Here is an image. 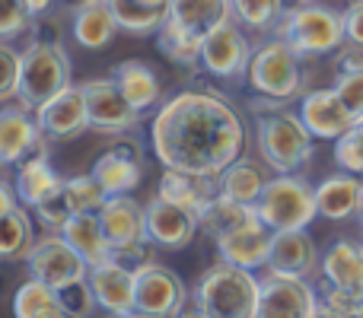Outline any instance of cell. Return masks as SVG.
<instances>
[{
	"instance_id": "obj_16",
	"label": "cell",
	"mask_w": 363,
	"mask_h": 318,
	"mask_svg": "<svg viewBox=\"0 0 363 318\" xmlns=\"http://www.w3.org/2000/svg\"><path fill=\"white\" fill-rule=\"evenodd\" d=\"M89 287L96 293V302H99L102 312L108 315H138L134 312V296H138V277H134V268L125 264L121 258H112V261H102L96 268H89Z\"/></svg>"
},
{
	"instance_id": "obj_10",
	"label": "cell",
	"mask_w": 363,
	"mask_h": 318,
	"mask_svg": "<svg viewBox=\"0 0 363 318\" xmlns=\"http://www.w3.org/2000/svg\"><path fill=\"white\" fill-rule=\"evenodd\" d=\"M26 264H29V277H38V280H45L55 290L70 287V283L89 277L86 258L64 239V232H55V229H48V236L38 239Z\"/></svg>"
},
{
	"instance_id": "obj_40",
	"label": "cell",
	"mask_w": 363,
	"mask_h": 318,
	"mask_svg": "<svg viewBox=\"0 0 363 318\" xmlns=\"http://www.w3.org/2000/svg\"><path fill=\"white\" fill-rule=\"evenodd\" d=\"M0 64H4V74H0V99L4 102L19 99V86H23V55H16L10 45H0Z\"/></svg>"
},
{
	"instance_id": "obj_47",
	"label": "cell",
	"mask_w": 363,
	"mask_h": 318,
	"mask_svg": "<svg viewBox=\"0 0 363 318\" xmlns=\"http://www.w3.org/2000/svg\"><path fill=\"white\" fill-rule=\"evenodd\" d=\"M296 4H315V0H296Z\"/></svg>"
},
{
	"instance_id": "obj_18",
	"label": "cell",
	"mask_w": 363,
	"mask_h": 318,
	"mask_svg": "<svg viewBox=\"0 0 363 318\" xmlns=\"http://www.w3.org/2000/svg\"><path fill=\"white\" fill-rule=\"evenodd\" d=\"M271 242H274V229H271L262 217H252L249 223L223 232V236L217 239V251L223 261L258 271V268H268Z\"/></svg>"
},
{
	"instance_id": "obj_34",
	"label": "cell",
	"mask_w": 363,
	"mask_h": 318,
	"mask_svg": "<svg viewBox=\"0 0 363 318\" xmlns=\"http://www.w3.org/2000/svg\"><path fill=\"white\" fill-rule=\"evenodd\" d=\"M268 181L271 178L264 175L262 166H255L252 159L239 157L223 175H220V194H226V198H233V200H242V204H258V198H262Z\"/></svg>"
},
{
	"instance_id": "obj_11",
	"label": "cell",
	"mask_w": 363,
	"mask_h": 318,
	"mask_svg": "<svg viewBox=\"0 0 363 318\" xmlns=\"http://www.w3.org/2000/svg\"><path fill=\"white\" fill-rule=\"evenodd\" d=\"M108 200L106 188L89 175H77V178H61V185L35 207V217L42 220L45 229L61 232V226L67 223L70 217L86 210H102V204Z\"/></svg>"
},
{
	"instance_id": "obj_28",
	"label": "cell",
	"mask_w": 363,
	"mask_h": 318,
	"mask_svg": "<svg viewBox=\"0 0 363 318\" xmlns=\"http://www.w3.org/2000/svg\"><path fill=\"white\" fill-rule=\"evenodd\" d=\"M70 23H74L70 25V32H74L77 45H80V48H89V51L106 48V45L115 38V32L121 29L108 4H83V6H77V13H74Z\"/></svg>"
},
{
	"instance_id": "obj_21",
	"label": "cell",
	"mask_w": 363,
	"mask_h": 318,
	"mask_svg": "<svg viewBox=\"0 0 363 318\" xmlns=\"http://www.w3.org/2000/svg\"><path fill=\"white\" fill-rule=\"evenodd\" d=\"M48 144L38 127V118L32 108H4L0 112V162L4 166H16L26 157H32L35 150Z\"/></svg>"
},
{
	"instance_id": "obj_1",
	"label": "cell",
	"mask_w": 363,
	"mask_h": 318,
	"mask_svg": "<svg viewBox=\"0 0 363 318\" xmlns=\"http://www.w3.org/2000/svg\"><path fill=\"white\" fill-rule=\"evenodd\" d=\"M150 137L166 169H188L217 181L245 150L242 118L213 89H185L163 102Z\"/></svg>"
},
{
	"instance_id": "obj_36",
	"label": "cell",
	"mask_w": 363,
	"mask_h": 318,
	"mask_svg": "<svg viewBox=\"0 0 363 318\" xmlns=\"http://www.w3.org/2000/svg\"><path fill=\"white\" fill-rule=\"evenodd\" d=\"M252 217H258L255 204H242V200H233V198H226V194H217V198L207 204V210L201 213V229L217 242L223 232L249 223Z\"/></svg>"
},
{
	"instance_id": "obj_2",
	"label": "cell",
	"mask_w": 363,
	"mask_h": 318,
	"mask_svg": "<svg viewBox=\"0 0 363 318\" xmlns=\"http://www.w3.org/2000/svg\"><path fill=\"white\" fill-rule=\"evenodd\" d=\"M191 302L194 312L207 318H258L262 280L255 277V271L220 258L198 277Z\"/></svg>"
},
{
	"instance_id": "obj_22",
	"label": "cell",
	"mask_w": 363,
	"mask_h": 318,
	"mask_svg": "<svg viewBox=\"0 0 363 318\" xmlns=\"http://www.w3.org/2000/svg\"><path fill=\"white\" fill-rule=\"evenodd\" d=\"M157 194L179 207H188L201 217L207 210V204L220 194V181L211 178V175L188 172V169H166L157 185Z\"/></svg>"
},
{
	"instance_id": "obj_46",
	"label": "cell",
	"mask_w": 363,
	"mask_h": 318,
	"mask_svg": "<svg viewBox=\"0 0 363 318\" xmlns=\"http://www.w3.org/2000/svg\"><path fill=\"white\" fill-rule=\"evenodd\" d=\"M83 4H108V0H77V6H83Z\"/></svg>"
},
{
	"instance_id": "obj_23",
	"label": "cell",
	"mask_w": 363,
	"mask_h": 318,
	"mask_svg": "<svg viewBox=\"0 0 363 318\" xmlns=\"http://www.w3.org/2000/svg\"><path fill=\"white\" fill-rule=\"evenodd\" d=\"M140 150L138 144H118L108 153H102L93 162V178L106 188V194H131L140 185Z\"/></svg>"
},
{
	"instance_id": "obj_24",
	"label": "cell",
	"mask_w": 363,
	"mask_h": 318,
	"mask_svg": "<svg viewBox=\"0 0 363 318\" xmlns=\"http://www.w3.org/2000/svg\"><path fill=\"white\" fill-rule=\"evenodd\" d=\"M315 200H319V217L345 223V220L360 217L363 207V181L354 172L332 175L315 188Z\"/></svg>"
},
{
	"instance_id": "obj_39",
	"label": "cell",
	"mask_w": 363,
	"mask_h": 318,
	"mask_svg": "<svg viewBox=\"0 0 363 318\" xmlns=\"http://www.w3.org/2000/svg\"><path fill=\"white\" fill-rule=\"evenodd\" d=\"M335 166L341 172L363 175V118L347 134H341L335 140Z\"/></svg>"
},
{
	"instance_id": "obj_41",
	"label": "cell",
	"mask_w": 363,
	"mask_h": 318,
	"mask_svg": "<svg viewBox=\"0 0 363 318\" xmlns=\"http://www.w3.org/2000/svg\"><path fill=\"white\" fill-rule=\"evenodd\" d=\"M57 293H61L64 309H67V315H70V318H83V315L93 312V309H99L93 287H89V277H86V280L70 283V287H61Z\"/></svg>"
},
{
	"instance_id": "obj_33",
	"label": "cell",
	"mask_w": 363,
	"mask_h": 318,
	"mask_svg": "<svg viewBox=\"0 0 363 318\" xmlns=\"http://www.w3.org/2000/svg\"><path fill=\"white\" fill-rule=\"evenodd\" d=\"M172 19L198 35H207L220 23L233 19V6L230 0H172Z\"/></svg>"
},
{
	"instance_id": "obj_42",
	"label": "cell",
	"mask_w": 363,
	"mask_h": 318,
	"mask_svg": "<svg viewBox=\"0 0 363 318\" xmlns=\"http://www.w3.org/2000/svg\"><path fill=\"white\" fill-rule=\"evenodd\" d=\"M335 89L345 99V106L351 108V115L360 121L363 118V64L351 70H341L338 80H335Z\"/></svg>"
},
{
	"instance_id": "obj_20",
	"label": "cell",
	"mask_w": 363,
	"mask_h": 318,
	"mask_svg": "<svg viewBox=\"0 0 363 318\" xmlns=\"http://www.w3.org/2000/svg\"><path fill=\"white\" fill-rule=\"evenodd\" d=\"M147 229L160 249H185L201 229V217L188 207H179L166 198H153L147 204Z\"/></svg>"
},
{
	"instance_id": "obj_15",
	"label": "cell",
	"mask_w": 363,
	"mask_h": 318,
	"mask_svg": "<svg viewBox=\"0 0 363 318\" xmlns=\"http://www.w3.org/2000/svg\"><path fill=\"white\" fill-rule=\"evenodd\" d=\"M38 127H42L45 140L57 144V140H74L83 131H89V108H86V93L83 86L70 83L57 96H51L45 106L35 108Z\"/></svg>"
},
{
	"instance_id": "obj_3",
	"label": "cell",
	"mask_w": 363,
	"mask_h": 318,
	"mask_svg": "<svg viewBox=\"0 0 363 318\" xmlns=\"http://www.w3.org/2000/svg\"><path fill=\"white\" fill-rule=\"evenodd\" d=\"M274 35L284 38L303 57L332 55V51H338L347 42L345 13L332 10V6H322L319 0L315 4H296L290 10H284Z\"/></svg>"
},
{
	"instance_id": "obj_35",
	"label": "cell",
	"mask_w": 363,
	"mask_h": 318,
	"mask_svg": "<svg viewBox=\"0 0 363 318\" xmlns=\"http://www.w3.org/2000/svg\"><path fill=\"white\" fill-rule=\"evenodd\" d=\"M157 45L172 64H182V67H194L201 64V51H204V35L179 25L176 19H166L157 32Z\"/></svg>"
},
{
	"instance_id": "obj_31",
	"label": "cell",
	"mask_w": 363,
	"mask_h": 318,
	"mask_svg": "<svg viewBox=\"0 0 363 318\" xmlns=\"http://www.w3.org/2000/svg\"><path fill=\"white\" fill-rule=\"evenodd\" d=\"M112 76L118 80L121 93L131 99V106L140 108V112H147V108H153L160 102V80H157V74H153L150 64L121 61V64L112 67Z\"/></svg>"
},
{
	"instance_id": "obj_26",
	"label": "cell",
	"mask_w": 363,
	"mask_h": 318,
	"mask_svg": "<svg viewBox=\"0 0 363 318\" xmlns=\"http://www.w3.org/2000/svg\"><path fill=\"white\" fill-rule=\"evenodd\" d=\"M57 185H61V178H57L55 166L48 162L45 147H42V150H35L32 157H26L23 162H16L13 188H16L19 204H26V207H32V210H35V207L42 204V200L48 198Z\"/></svg>"
},
{
	"instance_id": "obj_32",
	"label": "cell",
	"mask_w": 363,
	"mask_h": 318,
	"mask_svg": "<svg viewBox=\"0 0 363 318\" xmlns=\"http://www.w3.org/2000/svg\"><path fill=\"white\" fill-rule=\"evenodd\" d=\"M13 312L19 318H70L64 309V300L55 287H48L38 277H29L19 283L16 296H13Z\"/></svg>"
},
{
	"instance_id": "obj_17",
	"label": "cell",
	"mask_w": 363,
	"mask_h": 318,
	"mask_svg": "<svg viewBox=\"0 0 363 318\" xmlns=\"http://www.w3.org/2000/svg\"><path fill=\"white\" fill-rule=\"evenodd\" d=\"M268 271L284 277H309L322 274V258L315 251V242L306 229H277L274 242H271Z\"/></svg>"
},
{
	"instance_id": "obj_37",
	"label": "cell",
	"mask_w": 363,
	"mask_h": 318,
	"mask_svg": "<svg viewBox=\"0 0 363 318\" xmlns=\"http://www.w3.org/2000/svg\"><path fill=\"white\" fill-rule=\"evenodd\" d=\"M233 19L249 32H274L284 16V0H230Z\"/></svg>"
},
{
	"instance_id": "obj_29",
	"label": "cell",
	"mask_w": 363,
	"mask_h": 318,
	"mask_svg": "<svg viewBox=\"0 0 363 318\" xmlns=\"http://www.w3.org/2000/svg\"><path fill=\"white\" fill-rule=\"evenodd\" d=\"M108 6L121 29L134 35L160 32V25L172 16V0H108Z\"/></svg>"
},
{
	"instance_id": "obj_8",
	"label": "cell",
	"mask_w": 363,
	"mask_h": 318,
	"mask_svg": "<svg viewBox=\"0 0 363 318\" xmlns=\"http://www.w3.org/2000/svg\"><path fill=\"white\" fill-rule=\"evenodd\" d=\"M102 229H106L108 242L115 245V258L125 264L138 268V264L150 261L147 258V245H153L150 229H147V207L138 204L131 194H112L99 210Z\"/></svg>"
},
{
	"instance_id": "obj_45",
	"label": "cell",
	"mask_w": 363,
	"mask_h": 318,
	"mask_svg": "<svg viewBox=\"0 0 363 318\" xmlns=\"http://www.w3.org/2000/svg\"><path fill=\"white\" fill-rule=\"evenodd\" d=\"M23 4L32 10V16H42V13L51 6V0H23Z\"/></svg>"
},
{
	"instance_id": "obj_43",
	"label": "cell",
	"mask_w": 363,
	"mask_h": 318,
	"mask_svg": "<svg viewBox=\"0 0 363 318\" xmlns=\"http://www.w3.org/2000/svg\"><path fill=\"white\" fill-rule=\"evenodd\" d=\"M32 23V10L23 4V0H4L0 6V35L13 38Z\"/></svg>"
},
{
	"instance_id": "obj_25",
	"label": "cell",
	"mask_w": 363,
	"mask_h": 318,
	"mask_svg": "<svg viewBox=\"0 0 363 318\" xmlns=\"http://www.w3.org/2000/svg\"><path fill=\"white\" fill-rule=\"evenodd\" d=\"M61 232H64V239H67V242L74 245L83 258H86L89 268H96V264L112 261L115 258V245L108 242L106 229H102L99 210H86V213L70 217L67 223L61 226Z\"/></svg>"
},
{
	"instance_id": "obj_44",
	"label": "cell",
	"mask_w": 363,
	"mask_h": 318,
	"mask_svg": "<svg viewBox=\"0 0 363 318\" xmlns=\"http://www.w3.org/2000/svg\"><path fill=\"white\" fill-rule=\"evenodd\" d=\"M345 32L347 42L363 48V0H351L345 10Z\"/></svg>"
},
{
	"instance_id": "obj_6",
	"label": "cell",
	"mask_w": 363,
	"mask_h": 318,
	"mask_svg": "<svg viewBox=\"0 0 363 318\" xmlns=\"http://www.w3.org/2000/svg\"><path fill=\"white\" fill-rule=\"evenodd\" d=\"M255 210L274 232L306 229L319 217V200H315V188H309L303 178H296V172H290V175H274L264 185Z\"/></svg>"
},
{
	"instance_id": "obj_48",
	"label": "cell",
	"mask_w": 363,
	"mask_h": 318,
	"mask_svg": "<svg viewBox=\"0 0 363 318\" xmlns=\"http://www.w3.org/2000/svg\"><path fill=\"white\" fill-rule=\"evenodd\" d=\"M360 220H363V207H360Z\"/></svg>"
},
{
	"instance_id": "obj_27",
	"label": "cell",
	"mask_w": 363,
	"mask_h": 318,
	"mask_svg": "<svg viewBox=\"0 0 363 318\" xmlns=\"http://www.w3.org/2000/svg\"><path fill=\"white\" fill-rule=\"evenodd\" d=\"M35 242L38 239L29 217V207L26 204L0 207V258L4 261H29Z\"/></svg>"
},
{
	"instance_id": "obj_38",
	"label": "cell",
	"mask_w": 363,
	"mask_h": 318,
	"mask_svg": "<svg viewBox=\"0 0 363 318\" xmlns=\"http://www.w3.org/2000/svg\"><path fill=\"white\" fill-rule=\"evenodd\" d=\"M319 315H328V318H360L363 315V290L338 287V283H328L325 277H322Z\"/></svg>"
},
{
	"instance_id": "obj_30",
	"label": "cell",
	"mask_w": 363,
	"mask_h": 318,
	"mask_svg": "<svg viewBox=\"0 0 363 318\" xmlns=\"http://www.w3.org/2000/svg\"><path fill=\"white\" fill-rule=\"evenodd\" d=\"M322 277L338 287L363 290V242L338 239L332 249L322 255Z\"/></svg>"
},
{
	"instance_id": "obj_14",
	"label": "cell",
	"mask_w": 363,
	"mask_h": 318,
	"mask_svg": "<svg viewBox=\"0 0 363 318\" xmlns=\"http://www.w3.org/2000/svg\"><path fill=\"white\" fill-rule=\"evenodd\" d=\"M252 45L245 38V32L239 29L236 19H226L217 29H211L204 35V51H201V64H204L207 74L213 76H226V80H236V76L249 74L252 64Z\"/></svg>"
},
{
	"instance_id": "obj_4",
	"label": "cell",
	"mask_w": 363,
	"mask_h": 318,
	"mask_svg": "<svg viewBox=\"0 0 363 318\" xmlns=\"http://www.w3.org/2000/svg\"><path fill=\"white\" fill-rule=\"evenodd\" d=\"M258 153L264 166L277 175L300 172L313 157V131L303 125L300 115L284 112V106L258 121Z\"/></svg>"
},
{
	"instance_id": "obj_9",
	"label": "cell",
	"mask_w": 363,
	"mask_h": 318,
	"mask_svg": "<svg viewBox=\"0 0 363 318\" xmlns=\"http://www.w3.org/2000/svg\"><path fill=\"white\" fill-rule=\"evenodd\" d=\"M138 277V296H134V312L144 318H176L188 306V290L179 280V274L166 264L144 261L134 268Z\"/></svg>"
},
{
	"instance_id": "obj_7",
	"label": "cell",
	"mask_w": 363,
	"mask_h": 318,
	"mask_svg": "<svg viewBox=\"0 0 363 318\" xmlns=\"http://www.w3.org/2000/svg\"><path fill=\"white\" fill-rule=\"evenodd\" d=\"M74 67H70L67 51L61 42H32L29 51H23V86H19V102L35 112L38 106L67 89Z\"/></svg>"
},
{
	"instance_id": "obj_19",
	"label": "cell",
	"mask_w": 363,
	"mask_h": 318,
	"mask_svg": "<svg viewBox=\"0 0 363 318\" xmlns=\"http://www.w3.org/2000/svg\"><path fill=\"white\" fill-rule=\"evenodd\" d=\"M300 118L303 125L313 131V137L319 140H338L341 134H347L357 118L351 115V108L345 106V99L338 96V89H313L300 99Z\"/></svg>"
},
{
	"instance_id": "obj_13",
	"label": "cell",
	"mask_w": 363,
	"mask_h": 318,
	"mask_svg": "<svg viewBox=\"0 0 363 318\" xmlns=\"http://www.w3.org/2000/svg\"><path fill=\"white\" fill-rule=\"evenodd\" d=\"M319 315V290L303 277L271 274L262 280L258 318H313Z\"/></svg>"
},
{
	"instance_id": "obj_5",
	"label": "cell",
	"mask_w": 363,
	"mask_h": 318,
	"mask_svg": "<svg viewBox=\"0 0 363 318\" xmlns=\"http://www.w3.org/2000/svg\"><path fill=\"white\" fill-rule=\"evenodd\" d=\"M300 57L294 48H290L284 38H271L262 48L252 55L249 64V86L255 89L264 99H277V102H294L306 96V86H303V67Z\"/></svg>"
},
{
	"instance_id": "obj_12",
	"label": "cell",
	"mask_w": 363,
	"mask_h": 318,
	"mask_svg": "<svg viewBox=\"0 0 363 318\" xmlns=\"http://www.w3.org/2000/svg\"><path fill=\"white\" fill-rule=\"evenodd\" d=\"M86 93L89 108V131L99 134H125L134 125H140V108L131 106L125 93H121L115 76H96V80L80 83Z\"/></svg>"
}]
</instances>
